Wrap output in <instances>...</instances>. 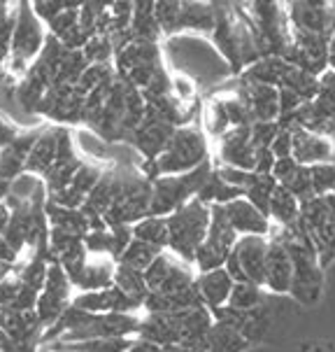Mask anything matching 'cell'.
Returning a JSON list of instances; mask_svg holds the SVG:
<instances>
[{
    "label": "cell",
    "mask_w": 335,
    "mask_h": 352,
    "mask_svg": "<svg viewBox=\"0 0 335 352\" xmlns=\"http://www.w3.org/2000/svg\"><path fill=\"white\" fill-rule=\"evenodd\" d=\"M268 248H270V238L242 236L224 268L235 283H254L266 289Z\"/></svg>",
    "instance_id": "ba28073f"
},
{
    "label": "cell",
    "mask_w": 335,
    "mask_h": 352,
    "mask_svg": "<svg viewBox=\"0 0 335 352\" xmlns=\"http://www.w3.org/2000/svg\"><path fill=\"white\" fill-rule=\"evenodd\" d=\"M172 96H175L179 103L187 105V100H191L196 96V82L187 75L172 77Z\"/></svg>",
    "instance_id": "e575fe53"
},
{
    "label": "cell",
    "mask_w": 335,
    "mask_h": 352,
    "mask_svg": "<svg viewBox=\"0 0 335 352\" xmlns=\"http://www.w3.org/2000/svg\"><path fill=\"white\" fill-rule=\"evenodd\" d=\"M65 8H68V3H47V0H45V3H35L33 12H35V16H38V19L51 23Z\"/></svg>",
    "instance_id": "d590c367"
},
{
    "label": "cell",
    "mask_w": 335,
    "mask_h": 352,
    "mask_svg": "<svg viewBox=\"0 0 335 352\" xmlns=\"http://www.w3.org/2000/svg\"><path fill=\"white\" fill-rule=\"evenodd\" d=\"M233 287H235V280L229 276L226 268L198 273V278H196V289H198L203 303L212 315L229 306Z\"/></svg>",
    "instance_id": "ffe728a7"
},
{
    "label": "cell",
    "mask_w": 335,
    "mask_h": 352,
    "mask_svg": "<svg viewBox=\"0 0 335 352\" xmlns=\"http://www.w3.org/2000/svg\"><path fill=\"white\" fill-rule=\"evenodd\" d=\"M73 306L80 310H86V313H93V315H112V313L133 315V310L145 308L140 301L124 294L117 285H112V287H107V289H100V292H84L77 299H73Z\"/></svg>",
    "instance_id": "e0dca14e"
},
{
    "label": "cell",
    "mask_w": 335,
    "mask_h": 352,
    "mask_svg": "<svg viewBox=\"0 0 335 352\" xmlns=\"http://www.w3.org/2000/svg\"><path fill=\"white\" fill-rule=\"evenodd\" d=\"M130 33L135 43H152L157 45L161 26L157 21L154 3H135L133 5V21H130Z\"/></svg>",
    "instance_id": "484cf974"
},
{
    "label": "cell",
    "mask_w": 335,
    "mask_h": 352,
    "mask_svg": "<svg viewBox=\"0 0 335 352\" xmlns=\"http://www.w3.org/2000/svg\"><path fill=\"white\" fill-rule=\"evenodd\" d=\"M115 285L124 294H128L130 299L140 301L142 306H145V301L149 296V287H147V280L142 271H135V268H130V266L119 264L115 273Z\"/></svg>",
    "instance_id": "f1b7e54d"
},
{
    "label": "cell",
    "mask_w": 335,
    "mask_h": 352,
    "mask_svg": "<svg viewBox=\"0 0 335 352\" xmlns=\"http://www.w3.org/2000/svg\"><path fill=\"white\" fill-rule=\"evenodd\" d=\"M256 157H259V150L251 140V126L231 129L214 147V166L256 170Z\"/></svg>",
    "instance_id": "8fae6325"
},
{
    "label": "cell",
    "mask_w": 335,
    "mask_h": 352,
    "mask_svg": "<svg viewBox=\"0 0 335 352\" xmlns=\"http://www.w3.org/2000/svg\"><path fill=\"white\" fill-rule=\"evenodd\" d=\"M273 236L284 243L293 264V285L289 299L303 308L316 306L321 301V294H324L326 268L321 266L312 241L308 238L301 224L286 226V229H275L273 226Z\"/></svg>",
    "instance_id": "6da1fadb"
},
{
    "label": "cell",
    "mask_w": 335,
    "mask_h": 352,
    "mask_svg": "<svg viewBox=\"0 0 335 352\" xmlns=\"http://www.w3.org/2000/svg\"><path fill=\"white\" fill-rule=\"evenodd\" d=\"M154 182L147 175L137 173H119V187L112 201V208L105 214V224L110 229L115 226H130L142 222L152 212Z\"/></svg>",
    "instance_id": "277c9868"
},
{
    "label": "cell",
    "mask_w": 335,
    "mask_h": 352,
    "mask_svg": "<svg viewBox=\"0 0 335 352\" xmlns=\"http://www.w3.org/2000/svg\"><path fill=\"white\" fill-rule=\"evenodd\" d=\"M238 241H240V236H238V231L231 226L224 208L212 206V222H209L207 238L200 245L198 254H196V261H194L196 273H207V271L224 268L231 252L235 250Z\"/></svg>",
    "instance_id": "52a82bcc"
},
{
    "label": "cell",
    "mask_w": 335,
    "mask_h": 352,
    "mask_svg": "<svg viewBox=\"0 0 335 352\" xmlns=\"http://www.w3.org/2000/svg\"><path fill=\"white\" fill-rule=\"evenodd\" d=\"M298 224L303 226V231L312 241L321 266L328 268L335 264V214L328 201L321 199V196L303 201Z\"/></svg>",
    "instance_id": "8992f818"
},
{
    "label": "cell",
    "mask_w": 335,
    "mask_h": 352,
    "mask_svg": "<svg viewBox=\"0 0 335 352\" xmlns=\"http://www.w3.org/2000/svg\"><path fill=\"white\" fill-rule=\"evenodd\" d=\"M310 180H312L314 196H326L335 194V164H319L310 168Z\"/></svg>",
    "instance_id": "1f68e13d"
},
{
    "label": "cell",
    "mask_w": 335,
    "mask_h": 352,
    "mask_svg": "<svg viewBox=\"0 0 335 352\" xmlns=\"http://www.w3.org/2000/svg\"><path fill=\"white\" fill-rule=\"evenodd\" d=\"M249 110L251 122H277L279 119V89L270 85H259V82L238 80L235 91Z\"/></svg>",
    "instance_id": "9a60e30c"
},
{
    "label": "cell",
    "mask_w": 335,
    "mask_h": 352,
    "mask_svg": "<svg viewBox=\"0 0 335 352\" xmlns=\"http://www.w3.org/2000/svg\"><path fill=\"white\" fill-rule=\"evenodd\" d=\"M291 33L331 38L335 31V5L331 3H286Z\"/></svg>",
    "instance_id": "30bf717a"
},
{
    "label": "cell",
    "mask_w": 335,
    "mask_h": 352,
    "mask_svg": "<svg viewBox=\"0 0 335 352\" xmlns=\"http://www.w3.org/2000/svg\"><path fill=\"white\" fill-rule=\"evenodd\" d=\"M293 133V159L305 168L319 164H335V145L326 135L314 133L303 126H291Z\"/></svg>",
    "instance_id": "2e32d148"
},
{
    "label": "cell",
    "mask_w": 335,
    "mask_h": 352,
    "mask_svg": "<svg viewBox=\"0 0 335 352\" xmlns=\"http://www.w3.org/2000/svg\"><path fill=\"white\" fill-rule=\"evenodd\" d=\"M268 217H270L275 229H286V226L298 224V219H301V201H298L286 187L277 184V189H275V194L270 199Z\"/></svg>",
    "instance_id": "603a6c76"
},
{
    "label": "cell",
    "mask_w": 335,
    "mask_h": 352,
    "mask_svg": "<svg viewBox=\"0 0 335 352\" xmlns=\"http://www.w3.org/2000/svg\"><path fill=\"white\" fill-rule=\"evenodd\" d=\"M70 278L68 273L63 271L61 264H51L49 266V273H47V283H45V289L40 292V299H38V318L42 324H47L49 329L51 324H56L61 320V315L68 310V292H70Z\"/></svg>",
    "instance_id": "4fadbf2b"
},
{
    "label": "cell",
    "mask_w": 335,
    "mask_h": 352,
    "mask_svg": "<svg viewBox=\"0 0 335 352\" xmlns=\"http://www.w3.org/2000/svg\"><path fill=\"white\" fill-rule=\"evenodd\" d=\"M270 152L275 154V159L293 157V133H291V129L279 126V133H277V138L273 140Z\"/></svg>",
    "instance_id": "836d02e7"
},
{
    "label": "cell",
    "mask_w": 335,
    "mask_h": 352,
    "mask_svg": "<svg viewBox=\"0 0 335 352\" xmlns=\"http://www.w3.org/2000/svg\"><path fill=\"white\" fill-rule=\"evenodd\" d=\"M207 161L212 159H209V142L205 131L189 124V126L175 129L163 154L154 164H145L142 168H145V175L154 182L157 177L165 175H184V173L205 166Z\"/></svg>",
    "instance_id": "7a4b0ae2"
},
{
    "label": "cell",
    "mask_w": 335,
    "mask_h": 352,
    "mask_svg": "<svg viewBox=\"0 0 335 352\" xmlns=\"http://www.w3.org/2000/svg\"><path fill=\"white\" fill-rule=\"evenodd\" d=\"M203 129H205V135L214 138L217 142L233 129L229 112H226L221 96H212L207 100L205 110H203Z\"/></svg>",
    "instance_id": "4316f807"
},
{
    "label": "cell",
    "mask_w": 335,
    "mask_h": 352,
    "mask_svg": "<svg viewBox=\"0 0 335 352\" xmlns=\"http://www.w3.org/2000/svg\"><path fill=\"white\" fill-rule=\"evenodd\" d=\"M328 52H331V68H335V31L331 35V45H328Z\"/></svg>",
    "instance_id": "b9f144b4"
},
{
    "label": "cell",
    "mask_w": 335,
    "mask_h": 352,
    "mask_svg": "<svg viewBox=\"0 0 335 352\" xmlns=\"http://www.w3.org/2000/svg\"><path fill=\"white\" fill-rule=\"evenodd\" d=\"M229 217V222L233 229L238 231V236H263L270 238L273 236V222L266 212H261L254 203H249L247 199H238L229 203V206H221Z\"/></svg>",
    "instance_id": "d6986e66"
},
{
    "label": "cell",
    "mask_w": 335,
    "mask_h": 352,
    "mask_svg": "<svg viewBox=\"0 0 335 352\" xmlns=\"http://www.w3.org/2000/svg\"><path fill=\"white\" fill-rule=\"evenodd\" d=\"M163 252H165V250L152 248V245H147V243H140V241H135V238H133V241H130V245L126 248V252L119 256V264L147 273L149 266H152Z\"/></svg>",
    "instance_id": "4dcf8cb0"
},
{
    "label": "cell",
    "mask_w": 335,
    "mask_h": 352,
    "mask_svg": "<svg viewBox=\"0 0 335 352\" xmlns=\"http://www.w3.org/2000/svg\"><path fill=\"white\" fill-rule=\"evenodd\" d=\"M293 285V264L286 252L284 243L270 236L268 248V264H266V292L273 296H289Z\"/></svg>",
    "instance_id": "ac0fdd59"
},
{
    "label": "cell",
    "mask_w": 335,
    "mask_h": 352,
    "mask_svg": "<svg viewBox=\"0 0 335 352\" xmlns=\"http://www.w3.org/2000/svg\"><path fill=\"white\" fill-rule=\"evenodd\" d=\"M16 135H19V133H16L14 129L8 126V124H5L3 119H0V147H3V150H5V147H10L12 142H14Z\"/></svg>",
    "instance_id": "74e56055"
},
{
    "label": "cell",
    "mask_w": 335,
    "mask_h": 352,
    "mask_svg": "<svg viewBox=\"0 0 335 352\" xmlns=\"http://www.w3.org/2000/svg\"><path fill=\"white\" fill-rule=\"evenodd\" d=\"M326 201H328V206H331V210H333V214H335V194L326 196Z\"/></svg>",
    "instance_id": "ee69618b"
},
{
    "label": "cell",
    "mask_w": 335,
    "mask_h": 352,
    "mask_svg": "<svg viewBox=\"0 0 335 352\" xmlns=\"http://www.w3.org/2000/svg\"><path fill=\"white\" fill-rule=\"evenodd\" d=\"M217 26V5L209 3H182L175 23V33L196 31L212 35Z\"/></svg>",
    "instance_id": "7402d4cb"
},
{
    "label": "cell",
    "mask_w": 335,
    "mask_h": 352,
    "mask_svg": "<svg viewBox=\"0 0 335 352\" xmlns=\"http://www.w3.org/2000/svg\"><path fill=\"white\" fill-rule=\"evenodd\" d=\"M45 45L47 38L42 33L40 19L33 12V5L21 3L16 8V23H14V35H12V58L28 63L38 54H42Z\"/></svg>",
    "instance_id": "7c38bea8"
},
{
    "label": "cell",
    "mask_w": 335,
    "mask_h": 352,
    "mask_svg": "<svg viewBox=\"0 0 335 352\" xmlns=\"http://www.w3.org/2000/svg\"><path fill=\"white\" fill-rule=\"evenodd\" d=\"M175 129L177 126H172L163 115H159L152 105H147L145 119H142L140 126L133 131L130 142H133L137 150L145 154L147 164H154V161L163 154L168 142H170V138H172V133H175Z\"/></svg>",
    "instance_id": "5bb4252c"
},
{
    "label": "cell",
    "mask_w": 335,
    "mask_h": 352,
    "mask_svg": "<svg viewBox=\"0 0 335 352\" xmlns=\"http://www.w3.org/2000/svg\"><path fill=\"white\" fill-rule=\"evenodd\" d=\"M165 352H196V350L184 348V345H170V348H165Z\"/></svg>",
    "instance_id": "7bdbcfd3"
},
{
    "label": "cell",
    "mask_w": 335,
    "mask_h": 352,
    "mask_svg": "<svg viewBox=\"0 0 335 352\" xmlns=\"http://www.w3.org/2000/svg\"><path fill=\"white\" fill-rule=\"evenodd\" d=\"M249 348V341L235 327L224 320H214L212 329L203 338L196 352H247Z\"/></svg>",
    "instance_id": "44dd1931"
},
{
    "label": "cell",
    "mask_w": 335,
    "mask_h": 352,
    "mask_svg": "<svg viewBox=\"0 0 335 352\" xmlns=\"http://www.w3.org/2000/svg\"><path fill=\"white\" fill-rule=\"evenodd\" d=\"M214 173V164L207 161L200 168L184 173V175H165L154 180V196H152V212L154 217H168L189 201L198 199L209 175Z\"/></svg>",
    "instance_id": "5b68a950"
},
{
    "label": "cell",
    "mask_w": 335,
    "mask_h": 352,
    "mask_svg": "<svg viewBox=\"0 0 335 352\" xmlns=\"http://www.w3.org/2000/svg\"><path fill=\"white\" fill-rule=\"evenodd\" d=\"M268 292L259 287V285L254 283H235V287H233V294H231V301L226 308L231 310H238V313H247V310H254L259 308L263 301L268 299Z\"/></svg>",
    "instance_id": "f546056e"
},
{
    "label": "cell",
    "mask_w": 335,
    "mask_h": 352,
    "mask_svg": "<svg viewBox=\"0 0 335 352\" xmlns=\"http://www.w3.org/2000/svg\"><path fill=\"white\" fill-rule=\"evenodd\" d=\"M298 352H335V345L328 341H310L303 343Z\"/></svg>",
    "instance_id": "8d00e7d4"
},
{
    "label": "cell",
    "mask_w": 335,
    "mask_h": 352,
    "mask_svg": "<svg viewBox=\"0 0 335 352\" xmlns=\"http://www.w3.org/2000/svg\"><path fill=\"white\" fill-rule=\"evenodd\" d=\"M16 254H19V252H16V250L12 248L8 241H5V238H0V261H5V264L12 266L16 261Z\"/></svg>",
    "instance_id": "f35d334b"
},
{
    "label": "cell",
    "mask_w": 335,
    "mask_h": 352,
    "mask_svg": "<svg viewBox=\"0 0 335 352\" xmlns=\"http://www.w3.org/2000/svg\"><path fill=\"white\" fill-rule=\"evenodd\" d=\"M10 271H12V266L5 264V261H0V283H3V280H8V273Z\"/></svg>",
    "instance_id": "60d3db41"
},
{
    "label": "cell",
    "mask_w": 335,
    "mask_h": 352,
    "mask_svg": "<svg viewBox=\"0 0 335 352\" xmlns=\"http://www.w3.org/2000/svg\"><path fill=\"white\" fill-rule=\"evenodd\" d=\"M133 238L140 243H147V245H152V248L168 250V241H170V234H168V219L149 214V217H145L142 222H137L133 226Z\"/></svg>",
    "instance_id": "83f0119b"
},
{
    "label": "cell",
    "mask_w": 335,
    "mask_h": 352,
    "mask_svg": "<svg viewBox=\"0 0 335 352\" xmlns=\"http://www.w3.org/2000/svg\"><path fill=\"white\" fill-rule=\"evenodd\" d=\"M10 217H12V210H10V206H8V203H0V238H3L5 229H8V224H10Z\"/></svg>",
    "instance_id": "ab89813d"
},
{
    "label": "cell",
    "mask_w": 335,
    "mask_h": 352,
    "mask_svg": "<svg viewBox=\"0 0 335 352\" xmlns=\"http://www.w3.org/2000/svg\"><path fill=\"white\" fill-rule=\"evenodd\" d=\"M115 273H117V266L107 259L91 261V264L86 261V266H84L70 283H73L75 287H82L84 292H100L115 285Z\"/></svg>",
    "instance_id": "cb8c5ba5"
},
{
    "label": "cell",
    "mask_w": 335,
    "mask_h": 352,
    "mask_svg": "<svg viewBox=\"0 0 335 352\" xmlns=\"http://www.w3.org/2000/svg\"><path fill=\"white\" fill-rule=\"evenodd\" d=\"M196 278L198 273L194 271V264L179 259L170 250H165L145 273L149 294H179L196 287Z\"/></svg>",
    "instance_id": "9c48e42d"
},
{
    "label": "cell",
    "mask_w": 335,
    "mask_h": 352,
    "mask_svg": "<svg viewBox=\"0 0 335 352\" xmlns=\"http://www.w3.org/2000/svg\"><path fill=\"white\" fill-rule=\"evenodd\" d=\"M56 150H58V129L45 131L40 140L35 142L31 157L26 161L28 173H40V175H49V170L56 164Z\"/></svg>",
    "instance_id": "d4e9b609"
},
{
    "label": "cell",
    "mask_w": 335,
    "mask_h": 352,
    "mask_svg": "<svg viewBox=\"0 0 335 352\" xmlns=\"http://www.w3.org/2000/svg\"><path fill=\"white\" fill-rule=\"evenodd\" d=\"M26 161L28 157H23L21 152H16L14 147H5L0 152V182H10L19 175L21 170H26Z\"/></svg>",
    "instance_id": "d6a6232c"
},
{
    "label": "cell",
    "mask_w": 335,
    "mask_h": 352,
    "mask_svg": "<svg viewBox=\"0 0 335 352\" xmlns=\"http://www.w3.org/2000/svg\"><path fill=\"white\" fill-rule=\"evenodd\" d=\"M168 250L172 254H177L179 259L194 264L196 254H198L200 245L205 243L209 222H212V206L203 203L200 199L189 201L187 206H182L179 210L168 214Z\"/></svg>",
    "instance_id": "3957f363"
}]
</instances>
